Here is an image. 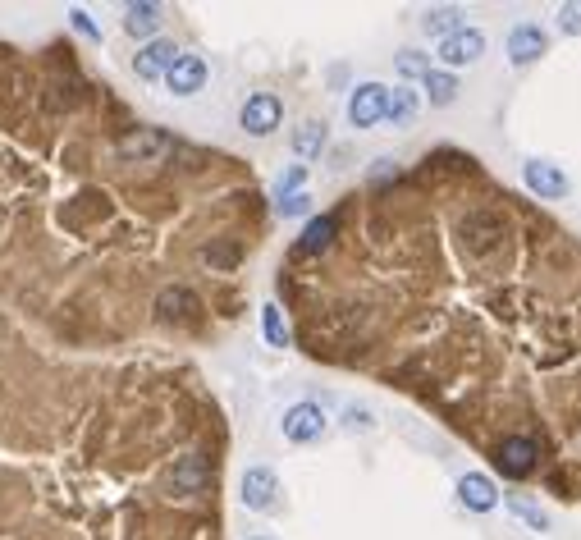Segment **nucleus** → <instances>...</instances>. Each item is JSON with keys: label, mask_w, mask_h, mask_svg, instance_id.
<instances>
[{"label": "nucleus", "mask_w": 581, "mask_h": 540, "mask_svg": "<svg viewBox=\"0 0 581 540\" xmlns=\"http://www.w3.org/2000/svg\"><path fill=\"white\" fill-rule=\"evenodd\" d=\"M284 119V101L275 97V92H252L248 101H243V110H238V124H243V133H252V138H270V133L280 129Z\"/></svg>", "instance_id": "nucleus-1"}, {"label": "nucleus", "mask_w": 581, "mask_h": 540, "mask_svg": "<svg viewBox=\"0 0 581 540\" xmlns=\"http://www.w3.org/2000/svg\"><path fill=\"white\" fill-rule=\"evenodd\" d=\"M385 106H389V87L362 83V87H353V97H348V119H353L357 129H376L380 119H385Z\"/></svg>", "instance_id": "nucleus-2"}, {"label": "nucleus", "mask_w": 581, "mask_h": 540, "mask_svg": "<svg viewBox=\"0 0 581 540\" xmlns=\"http://www.w3.org/2000/svg\"><path fill=\"white\" fill-rule=\"evenodd\" d=\"M325 435V412L316 403H293L284 412V440L293 444H316Z\"/></svg>", "instance_id": "nucleus-3"}, {"label": "nucleus", "mask_w": 581, "mask_h": 540, "mask_svg": "<svg viewBox=\"0 0 581 540\" xmlns=\"http://www.w3.org/2000/svg\"><path fill=\"white\" fill-rule=\"evenodd\" d=\"M275 499H280V476L270 472V467H252V472H243V504H248L252 513H270Z\"/></svg>", "instance_id": "nucleus-4"}, {"label": "nucleus", "mask_w": 581, "mask_h": 540, "mask_svg": "<svg viewBox=\"0 0 581 540\" xmlns=\"http://www.w3.org/2000/svg\"><path fill=\"white\" fill-rule=\"evenodd\" d=\"M174 60H179V46L165 42V37H151V42L142 46L138 55H133V74L151 83V78H165V74H170Z\"/></svg>", "instance_id": "nucleus-5"}, {"label": "nucleus", "mask_w": 581, "mask_h": 540, "mask_svg": "<svg viewBox=\"0 0 581 540\" xmlns=\"http://www.w3.org/2000/svg\"><path fill=\"white\" fill-rule=\"evenodd\" d=\"M522 179H527L531 193H536V197H549V202H559V197H568V193H572L568 174H563L559 165H549V161H527Z\"/></svg>", "instance_id": "nucleus-6"}, {"label": "nucleus", "mask_w": 581, "mask_h": 540, "mask_svg": "<svg viewBox=\"0 0 581 540\" xmlns=\"http://www.w3.org/2000/svg\"><path fill=\"white\" fill-rule=\"evenodd\" d=\"M165 87H170L174 97H193V92H202L206 87V60L202 55H183L170 65V74H165Z\"/></svg>", "instance_id": "nucleus-7"}, {"label": "nucleus", "mask_w": 581, "mask_h": 540, "mask_svg": "<svg viewBox=\"0 0 581 540\" xmlns=\"http://www.w3.org/2000/svg\"><path fill=\"white\" fill-rule=\"evenodd\" d=\"M536 440L531 435H513V440H504L499 444V454H495V463H499V472H508V476H531L536 472Z\"/></svg>", "instance_id": "nucleus-8"}, {"label": "nucleus", "mask_w": 581, "mask_h": 540, "mask_svg": "<svg viewBox=\"0 0 581 540\" xmlns=\"http://www.w3.org/2000/svg\"><path fill=\"white\" fill-rule=\"evenodd\" d=\"M481 55H485V37L476 33V28H463V33H453V37L440 42V60L449 65V74L453 69H463V65H472V60H481Z\"/></svg>", "instance_id": "nucleus-9"}, {"label": "nucleus", "mask_w": 581, "mask_h": 540, "mask_svg": "<svg viewBox=\"0 0 581 540\" xmlns=\"http://www.w3.org/2000/svg\"><path fill=\"white\" fill-rule=\"evenodd\" d=\"M165 152H170V138L161 129H138V133H124L119 138V156L124 161H156Z\"/></svg>", "instance_id": "nucleus-10"}, {"label": "nucleus", "mask_w": 581, "mask_h": 540, "mask_svg": "<svg viewBox=\"0 0 581 540\" xmlns=\"http://www.w3.org/2000/svg\"><path fill=\"white\" fill-rule=\"evenodd\" d=\"M545 51H549V37L540 33L536 23H522V28L508 33V60H513V65H536Z\"/></svg>", "instance_id": "nucleus-11"}, {"label": "nucleus", "mask_w": 581, "mask_h": 540, "mask_svg": "<svg viewBox=\"0 0 581 540\" xmlns=\"http://www.w3.org/2000/svg\"><path fill=\"white\" fill-rule=\"evenodd\" d=\"M170 486L179 490V495H202V490L211 486V463L197 458V454L179 458V463L170 467Z\"/></svg>", "instance_id": "nucleus-12"}, {"label": "nucleus", "mask_w": 581, "mask_h": 540, "mask_svg": "<svg viewBox=\"0 0 581 540\" xmlns=\"http://www.w3.org/2000/svg\"><path fill=\"white\" fill-rule=\"evenodd\" d=\"M458 499H463L472 513H490V508L499 504V486L485 472H467L463 481H458Z\"/></svg>", "instance_id": "nucleus-13"}, {"label": "nucleus", "mask_w": 581, "mask_h": 540, "mask_svg": "<svg viewBox=\"0 0 581 540\" xmlns=\"http://www.w3.org/2000/svg\"><path fill=\"white\" fill-rule=\"evenodd\" d=\"M161 28V5H151V0H138L124 10V33L129 37H156Z\"/></svg>", "instance_id": "nucleus-14"}, {"label": "nucleus", "mask_w": 581, "mask_h": 540, "mask_svg": "<svg viewBox=\"0 0 581 540\" xmlns=\"http://www.w3.org/2000/svg\"><path fill=\"white\" fill-rule=\"evenodd\" d=\"M334 229H339V220H334V216H316L312 225L302 229V238H298V252H307V257H316V252H325V248H330V238H334Z\"/></svg>", "instance_id": "nucleus-15"}, {"label": "nucleus", "mask_w": 581, "mask_h": 540, "mask_svg": "<svg viewBox=\"0 0 581 540\" xmlns=\"http://www.w3.org/2000/svg\"><path fill=\"white\" fill-rule=\"evenodd\" d=\"M421 110V97L412 92V87H394L389 92V106H385V119H394V124H412Z\"/></svg>", "instance_id": "nucleus-16"}, {"label": "nucleus", "mask_w": 581, "mask_h": 540, "mask_svg": "<svg viewBox=\"0 0 581 540\" xmlns=\"http://www.w3.org/2000/svg\"><path fill=\"white\" fill-rule=\"evenodd\" d=\"M421 83H426V101H431V106H449V101L458 97V78H453L449 69H431Z\"/></svg>", "instance_id": "nucleus-17"}, {"label": "nucleus", "mask_w": 581, "mask_h": 540, "mask_svg": "<svg viewBox=\"0 0 581 540\" xmlns=\"http://www.w3.org/2000/svg\"><path fill=\"white\" fill-rule=\"evenodd\" d=\"M421 28H426V33L431 37H453V33H463V10H426V19H421Z\"/></svg>", "instance_id": "nucleus-18"}, {"label": "nucleus", "mask_w": 581, "mask_h": 540, "mask_svg": "<svg viewBox=\"0 0 581 540\" xmlns=\"http://www.w3.org/2000/svg\"><path fill=\"white\" fill-rule=\"evenodd\" d=\"M321 147H325V124L321 119H307V124L293 133V152H298L302 161H312V156H321Z\"/></svg>", "instance_id": "nucleus-19"}, {"label": "nucleus", "mask_w": 581, "mask_h": 540, "mask_svg": "<svg viewBox=\"0 0 581 540\" xmlns=\"http://www.w3.org/2000/svg\"><path fill=\"white\" fill-rule=\"evenodd\" d=\"M261 335H266L270 348H289V321H284V312L275 303L261 307Z\"/></svg>", "instance_id": "nucleus-20"}, {"label": "nucleus", "mask_w": 581, "mask_h": 540, "mask_svg": "<svg viewBox=\"0 0 581 540\" xmlns=\"http://www.w3.org/2000/svg\"><path fill=\"white\" fill-rule=\"evenodd\" d=\"M156 312L165 316V321H174V316H188V312H197V298L188 289H165L161 298H156Z\"/></svg>", "instance_id": "nucleus-21"}, {"label": "nucleus", "mask_w": 581, "mask_h": 540, "mask_svg": "<svg viewBox=\"0 0 581 540\" xmlns=\"http://www.w3.org/2000/svg\"><path fill=\"white\" fill-rule=\"evenodd\" d=\"M508 508H513V513H517V518H522V522H527V527H531V531H549V513H545V508H540V504H536V499L508 495Z\"/></svg>", "instance_id": "nucleus-22"}, {"label": "nucleus", "mask_w": 581, "mask_h": 540, "mask_svg": "<svg viewBox=\"0 0 581 540\" xmlns=\"http://www.w3.org/2000/svg\"><path fill=\"white\" fill-rule=\"evenodd\" d=\"M394 65H399L403 78H426V74H431V60H426L421 51H399V55H394Z\"/></svg>", "instance_id": "nucleus-23"}, {"label": "nucleus", "mask_w": 581, "mask_h": 540, "mask_svg": "<svg viewBox=\"0 0 581 540\" xmlns=\"http://www.w3.org/2000/svg\"><path fill=\"white\" fill-rule=\"evenodd\" d=\"M559 33L581 37V0H572V5H559Z\"/></svg>", "instance_id": "nucleus-24"}, {"label": "nucleus", "mask_w": 581, "mask_h": 540, "mask_svg": "<svg viewBox=\"0 0 581 540\" xmlns=\"http://www.w3.org/2000/svg\"><path fill=\"white\" fill-rule=\"evenodd\" d=\"M307 211H312V197L307 193H289V197H280V216H307Z\"/></svg>", "instance_id": "nucleus-25"}, {"label": "nucleus", "mask_w": 581, "mask_h": 540, "mask_svg": "<svg viewBox=\"0 0 581 540\" xmlns=\"http://www.w3.org/2000/svg\"><path fill=\"white\" fill-rule=\"evenodd\" d=\"M302 179H307V165H293L289 174H280V179H275V193H280V197L298 193V184H302Z\"/></svg>", "instance_id": "nucleus-26"}, {"label": "nucleus", "mask_w": 581, "mask_h": 540, "mask_svg": "<svg viewBox=\"0 0 581 540\" xmlns=\"http://www.w3.org/2000/svg\"><path fill=\"white\" fill-rule=\"evenodd\" d=\"M69 23H74V28H78V33H83V37L101 42V28H97V23H92V14H87V10H69Z\"/></svg>", "instance_id": "nucleus-27"}, {"label": "nucleus", "mask_w": 581, "mask_h": 540, "mask_svg": "<svg viewBox=\"0 0 581 540\" xmlns=\"http://www.w3.org/2000/svg\"><path fill=\"white\" fill-rule=\"evenodd\" d=\"M371 412L366 408H348V417H344V431H353V435H362V431H371Z\"/></svg>", "instance_id": "nucleus-28"}]
</instances>
